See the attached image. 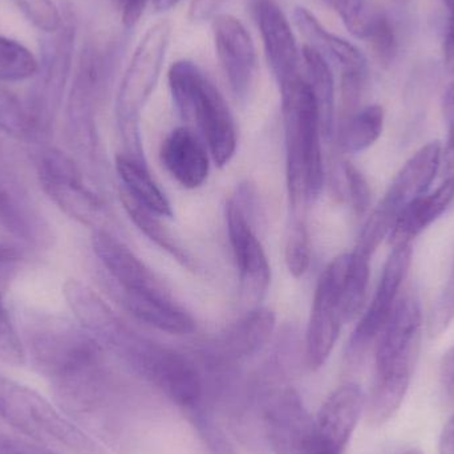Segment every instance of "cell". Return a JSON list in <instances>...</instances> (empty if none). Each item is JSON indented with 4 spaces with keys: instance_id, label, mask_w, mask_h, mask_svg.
Returning a JSON list of instances; mask_svg holds the SVG:
<instances>
[{
    "instance_id": "obj_1",
    "label": "cell",
    "mask_w": 454,
    "mask_h": 454,
    "mask_svg": "<svg viewBox=\"0 0 454 454\" xmlns=\"http://www.w3.org/2000/svg\"><path fill=\"white\" fill-rule=\"evenodd\" d=\"M421 331L423 312L418 296H399L376 344L375 379L364 405L373 426H383L402 407L418 363Z\"/></svg>"
},
{
    "instance_id": "obj_2",
    "label": "cell",
    "mask_w": 454,
    "mask_h": 454,
    "mask_svg": "<svg viewBox=\"0 0 454 454\" xmlns=\"http://www.w3.org/2000/svg\"><path fill=\"white\" fill-rule=\"evenodd\" d=\"M285 119L287 186L294 212L314 201L325 186L322 122L311 88L304 77L280 88Z\"/></svg>"
},
{
    "instance_id": "obj_3",
    "label": "cell",
    "mask_w": 454,
    "mask_h": 454,
    "mask_svg": "<svg viewBox=\"0 0 454 454\" xmlns=\"http://www.w3.org/2000/svg\"><path fill=\"white\" fill-rule=\"evenodd\" d=\"M0 419L52 450L72 454H109L68 415L34 389L0 375Z\"/></svg>"
},
{
    "instance_id": "obj_4",
    "label": "cell",
    "mask_w": 454,
    "mask_h": 454,
    "mask_svg": "<svg viewBox=\"0 0 454 454\" xmlns=\"http://www.w3.org/2000/svg\"><path fill=\"white\" fill-rule=\"evenodd\" d=\"M168 80L181 117L196 122L213 161L225 167L237 151V129L225 98L193 61H176Z\"/></svg>"
},
{
    "instance_id": "obj_5",
    "label": "cell",
    "mask_w": 454,
    "mask_h": 454,
    "mask_svg": "<svg viewBox=\"0 0 454 454\" xmlns=\"http://www.w3.org/2000/svg\"><path fill=\"white\" fill-rule=\"evenodd\" d=\"M116 349L146 380L188 413L207 404L205 375L185 355L133 333Z\"/></svg>"
},
{
    "instance_id": "obj_6",
    "label": "cell",
    "mask_w": 454,
    "mask_h": 454,
    "mask_svg": "<svg viewBox=\"0 0 454 454\" xmlns=\"http://www.w3.org/2000/svg\"><path fill=\"white\" fill-rule=\"evenodd\" d=\"M349 263L351 253L336 256L317 282L306 333V363L311 371L325 364L346 325L341 301Z\"/></svg>"
},
{
    "instance_id": "obj_7",
    "label": "cell",
    "mask_w": 454,
    "mask_h": 454,
    "mask_svg": "<svg viewBox=\"0 0 454 454\" xmlns=\"http://www.w3.org/2000/svg\"><path fill=\"white\" fill-rule=\"evenodd\" d=\"M170 35L172 26L169 21L153 24L138 42L122 77L119 109L132 137H138V116L159 82L169 48Z\"/></svg>"
},
{
    "instance_id": "obj_8",
    "label": "cell",
    "mask_w": 454,
    "mask_h": 454,
    "mask_svg": "<svg viewBox=\"0 0 454 454\" xmlns=\"http://www.w3.org/2000/svg\"><path fill=\"white\" fill-rule=\"evenodd\" d=\"M442 146L432 141L421 146L397 173L378 207L364 225L376 235L387 238L397 215L408 204L423 196L431 188L442 167Z\"/></svg>"
},
{
    "instance_id": "obj_9",
    "label": "cell",
    "mask_w": 454,
    "mask_h": 454,
    "mask_svg": "<svg viewBox=\"0 0 454 454\" xmlns=\"http://www.w3.org/2000/svg\"><path fill=\"white\" fill-rule=\"evenodd\" d=\"M412 243L392 247L370 306L357 323L348 344V357L356 362L378 340L399 299L403 283L412 263Z\"/></svg>"
},
{
    "instance_id": "obj_10",
    "label": "cell",
    "mask_w": 454,
    "mask_h": 454,
    "mask_svg": "<svg viewBox=\"0 0 454 454\" xmlns=\"http://www.w3.org/2000/svg\"><path fill=\"white\" fill-rule=\"evenodd\" d=\"M251 213L239 196L227 204V231L240 275V290L247 303L262 301L271 283V267L250 223Z\"/></svg>"
},
{
    "instance_id": "obj_11",
    "label": "cell",
    "mask_w": 454,
    "mask_h": 454,
    "mask_svg": "<svg viewBox=\"0 0 454 454\" xmlns=\"http://www.w3.org/2000/svg\"><path fill=\"white\" fill-rule=\"evenodd\" d=\"M365 397L357 384L336 388L323 403L314 419L311 454H343L364 411Z\"/></svg>"
},
{
    "instance_id": "obj_12",
    "label": "cell",
    "mask_w": 454,
    "mask_h": 454,
    "mask_svg": "<svg viewBox=\"0 0 454 454\" xmlns=\"http://www.w3.org/2000/svg\"><path fill=\"white\" fill-rule=\"evenodd\" d=\"M253 12L261 32L270 68L279 88L301 79V53L290 21L277 0H253Z\"/></svg>"
},
{
    "instance_id": "obj_13",
    "label": "cell",
    "mask_w": 454,
    "mask_h": 454,
    "mask_svg": "<svg viewBox=\"0 0 454 454\" xmlns=\"http://www.w3.org/2000/svg\"><path fill=\"white\" fill-rule=\"evenodd\" d=\"M215 51L232 93L245 98L255 74V48L245 24L229 13L213 19Z\"/></svg>"
},
{
    "instance_id": "obj_14",
    "label": "cell",
    "mask_w": 454,
    "mask_h": 454,
    "mask_svg": "<svg viewBox=\"0 0 454 454\" xmlns=\"http://www.w3.org/2000/svg\"><path fill=\"white\" fill-rule=\"evenodd\" d=\"M274 330L275 314L271 309L262 307L253 309L205 347V362L232 365L263 348Z\"/></svg>"
},
{
    "instance_id": "obj_15",
    "label": "cell",
    "mask_w": 454,
    "mask_h": 454,
    "mask_svg": "<svg viewBox=\"0 0 454 454\" xmlns=\"http://www.w3.org/2000/svg\"><path fill=\"white\" fill-rule=\"evenodd\" d=\"M161 161L168 172L186 189L204 185L209 176V154L199 136L186 127L173 130L162 143Z\"/></svg>"
},
{
    "instance_id": "obj_16",
    "label": "cell",
    "mask_w": 454,
    "mask_h": 454,
    "mask_svg": "<svg viewBox=\"0 0 454 454\" xmlns=\"http://www.w3.org/2000/svg\"><path fill=\"white\" fill-rule=\"evenodd\" d=\"M93 250L106 271L124 291H151L167 293L153 272L114 235L96 231Z\"/></svg>"
},
{
    "instance_id": "obj_17",
    "label": "cell",
    "mask_w": 454,
    "mask_h": 454,
    "mask_svg": "<svg viewBox=\"0 0 454 454\" xmlns=\"http://www.w3.org/2000/svg\"><path fill=\"white\" fill-rule=\"evenodd\" d=\"M454 202V173L436 191L427 192L402 210L388 235L392 247L412 243L424 230L434 225Z\"/></svg>"
},
{
    "instance_id": "obj_18",
    "label": "cell",
    "mask_w": 454,
    "mask_h": 454,
    "mask_svg": "<svg viewBox=\"0 0 454 454\" xmlns=\"http://www.w3.org/2000/svg\"><path fill=\"white\" fill-rule=\"evenodd\" d=\"M294 20L307 40V45L315 48L325 58L333 59L340 67L341 74H368L364 53L348 40L331 34L307 8L296 7Z\"/></svg>"
},
{
    "instance_id": "obj_19",
    "label": "cell",
    "mask_w": 454,
    "mask_h": 454,
    "mask_svg": "<svg viewBox=\"0 0 454 454\" xmlns=\"http://www.w3.org/2000/svg\"><path fill=\"white\" fill-rule=\"evenodd\" d=\"M124 301L136 319L162 333L189 335L196 331L193 317L172 301L168 293L124 291Z\"/></svg>"
},
{
    "instance_id": "obj_20",
    "label": "cell",
    "mask_w": 454,
    "mask_h": 454,
    "mask_svg": "<svg viewBox=\"0 0 454 454\" xmlns=\"http://www.w3.org/2000/svg\"><path fill=\"white\" fill-rule=\"evenodd\" d=\"M44 175L51 194L58 196L60 204L68 207L72 215L90 223L100 212V202L85 191L76 168L68 160L59 156L48 160Z\"/></svg>"
},
{
    "instance_id": "obj_21",
    "label": "cell",
    "mask_w": 454,
    "mask_h": 454,
    "mask_svg": "<svg viewBox=\"0 0 454 454\" xmlns=\"http://www.w3.org/2000/svg\"><path fill=\"white\" fill-rule=\"evenodd\" d=\"M116 169L125 186V193L136 202L160 217H172V207L162 193L145 165L136 157L120 154L116 159Z\"/></svg>"
},
{
    "instance_id": "obj_22",
    "label": "cell",
    "mask_w": 454,
    "mask_h": 454,
    "mask_svg": "<svg viewBox=\"0 0 454 454\" xmlns=\"http://www.w3.org/2000/svg\"><path fill=\"white\" fill-rule=\"evenodd\" d=\"M301 56L306 67L304 80L311 88L319 108L323 136L330 138L335 127V82L333 71L327 59L309 45H304Z\"/></svg>"
},
{
    "instance_id": "obj_23",
    "label": "cell",
    "mask_w": 454,
    "mask_h": 454,
    "mask_svg": "<svg viewBox=\"0 0 454 454\" xmlns=\"http://www.w3.org/2000/svg\"><path fill=\"white\" fill-rule=\"evenodd\" d=\"M383 128L384 109L378 104L365 106L341 121L339 143L347 153H360L380 138Z\"/></svg>"
},
{
    "instance_id": "obj_24",
    "label": "cell",
    "mask_w": 454,
    "mask_h": 454,
    "mask_svg": "<svg viewBox=\"0 0 454 454\" xmlns=\"http://www.w3.org/2000/svg\"><path fill=\"white\" fill-rule=\"evenodd\" d=\"M121 201L130 220L152 242L156 243L162 250L168 251L170 255L175 256L184 266H193V261H192L188 251L183 248L180 242L173 237L172 232L165 227L164 223L160 220V215H154L153 212L136 202L125 192H122Z\"/></svg>"
},
{
    "instance_id": "obj_25",
    "label": "cell",
    "mask_w": 454,
    "mask_h": 454,
    "mask_svg": "<svg viewBox=\"0 0 454 454\" xmlns=\"http://www.w3.org/2000/svg\"><path fill=\"white\" fill-rule=\"evenodd\" d=\"M370 256L354 250L351 253V263H349L348 275H347L346 286L343 291L344 323L352 322L359 317L367 296L368 282H370Z\"/></svg>"
},
{
    "instance_id": "obj_26",
    "label": "cell",
    "mask_w": 454,
    "mask_h": 454,
    "mask_svg": "<svg viewBox=\"0 0 454 454\" xmlns=\"http://www.w3.org/2000/svg\"><path fill=\"white\" fill-rule=\"evenodd\" d=\"M39 71L34 53L16 40L0 36V82H19Z\"/></svg>"
},
{
    "instance_id": "obj_27",
    "label": "cell",
    "mask_w": 454,
    "mask_h": 454,
    "mask_svg": "<svg viewBox=\"0 0 454 454\" xmlns=\"http://www.w3.org/2000/svg\"><path fill=\"white\" fill-rule=\"evenodd\" d=\"M364 40H368L380 64L389 66L395 60L397 53V37L394 24L388 16L375 12Z\"/></svg>"
},
{
    "instance_id": "obj_28",
    "label": "cell",
    "mask_w": 454,
    "mask_h": 454,
    "mask_svg": "<svg viewBox=\"0 0 454 454\" xmlns=\"http://www.w3.org/2000/svg\"><path fill=\"white\" fill-rule=\"evenodd\" d=\"M309 232L301 221H294L286 239L285 258L288 271L294 278H301L306 274L309 266Z\"/></svg>"
},
{
    "instance_id": "obj_29",
    "label": "cell",
    "mask_w": 454,
    "mask_h": 454,
    "mask_svg": "<svg viewBox=\"0 0 454 454\" xmlns=\"http://www.w3.org/2000/svg\"><path fill=\"white\" fill-rule=\"evenodd\" d=\"M340 16L341 21L354 36L365 39L375 11L371 10L365 0H325Z\"/></svg>"
},
{
    "instance_id": "obj_30",
    "label": "cell",
    "mask_w": 454,
    "mask_h": 454,
    "mask_svg": "<svg viewBox=\"0 0 454 454\" xmlns=\"http://www.w3.org/2000/svg\"><path fill=\"white\" fill-rule=\"evenodd\" d=\"M454 320V261L450 277L436 301L432 307L428 319V333L431 338H439L450 328Z\"/></svg>"
},
{
    "instance_id": "obj_31",
    "label": "cell",
    "mask_w": 454,
    "mask_h": 454,
    "mask_svg": "<svg viewBox=\"0 0 454 454\" xmlns=\"http://www.w3.org/2000/svg\"><path fill=\"white\" fill-rule=\"evenodd\" d=\"M344 180H346L347 197L352 210L357 217H363L370 209L371 188L363 173L351 162H344Z\"/></svg>"
},
{
    "instance_id": "obj_32",
    "label": "cell",
    "mask_w": 454,
    "mask_h": 454,
    "mask_svg": "<svg viewBox=\"0 0 454 454\" xmlns=\"http://www.w3.org/2000/svg\"><path fill=\"white\" fill-rule=\"evenodd\" d=\"M24 15L37 28L55 32L60 28L61 16L52 0H15Z\"/></svg>"
},
{
    "instance_id": "obj_33",
    "label": "cell",
    "mask_w": 454,
    "mask_h": 454,
    "mask_svg": "<svg viewBox=\"0 0 454 454\" xmlns=\"http://www.w3.org/2000/svg\"><path fill=\"white\" fill-rule=\"evenodd\" d=\"M0 359L12 365H20L24 362L23 344L2 301H0Z\"/></svg>"
},
{
    "instance_id": "obj_34",
    "label": "cell",
    "mask_w": 454,
    "mask_h": 454,
    "mask_svg": "<svg viewBox=\"0 0 454 454\" xmlns=\"http://www.w3.org/2000/svg\"><path fill=\"white\" fill-rule=\"evenodd\" d=\"M442 116L447 125V160L454 161V82L448 85L442 98Z\"/></svg>"
},
{
    "instance_id": "obj_35",
    "label": "cell",
    "mask_w": 454,
    "mask_h": 454,
    "mask_svg": "<svg viewBox=\"0 0 454 454\" xmlns=\"http://www.w3.org/2000/svg\"><path fill=\"white\" fill-rule=\"evenodd\" d=\"M440 386L448 404H454V344L445 352L440 364Z\"/></svg>"
},
{
    "instance_id": "obj_36",
    "label": "cell",
    "mask_w": 454,
    "mask_h": 454,
    "mask_svg": "<svg viewBox=\"0 0 454 454\" xmlns=\"http://www.w3.org/2000/svg\"><path fill=\"white\" fill-rule=\"evenodd\" d=\"M227 0H192L189 18L196 23L213 20L220 15V10Z\"/></svg>"
},
{
    "instance_id": "obj_37",
    "label": "cell",
    "mask_w": 454,
    "mask_h": 454,
    "mask_svg": "<svg viewBox=\"0 0 454 454\" xmlns=\"http://www.w3.org/2000/svg\"><path fill=\"white\" fill-rule=\"evenodd\" d=\"M148 0H117L116 5L121 11L122 23L132 28L140 21Z\"/></svg>"
},
{
    "instance_id": "obj_38",
    "label": "cell",
    "mask_w": 454,
    "mask_h": 454,
    "mask_svg": "<svg viewBox=\"0 0 454 454\" xmlns=\"http://www.w3.org/2000/svg\"><path fill=\"white\" fill-rule=\"evenodd\" d=\"M444 66L447 71H450V74H454V15H450L447 32H445Z\"/></svg>"
},
{
    "instance_id": "obj_39",
    "label": "cell",
    "mask_w": 454,
    "mask_h": 454,
    "mask_svg": "<svg viewBox=\"0 0 454 454\" xmlns=\"http://www.w3.org/2000/svg\"><path fill=\"white\" fill-rule=\"evenodd\" d=\"M440 454H454V415L442 428L440 436Z\"/></svg>"
},
{
    "instance_id": "obj_40",
    "label": "cell",
    "mask_w": 454,
    "mask_h": 454,
    "mask_svg": "<svg viewBox=\"0 0 454 454\" xmlns=\"http://www.w3.org/2000/svg\"><path fill=\"white\" fill-rule=\"evenodd\" d=\"M153 2L154 10L157 12H165L169 11L170 8L176 7L181 0H152Z\"/></svg>"
},
{
    "instance_id": "obj_41",
    "label": "cell",
    "mask_w": 454,
    "mask_h": 454,
    "mask_svg": "<svg viewBox=\"0 0 454 454\" xmlns=\"http://www.w3.org/2000/svg\"><path fill=\"white\" fill-rule=\"evenodd\" d=\"M402 454H424L423 452H421V450H404V452H403Z\"/></svg>"
},
{
    "instance_id": "obj_42",
    "label": "cell",
    "mask_w": 454,
    "mask_h": 454,
    "mask_svg": "<svg viewBox=\"0 0 454 454\" xmlns=\"http://www.w3.org/2000/svg\"><path fill=\"white\" fill-rule=\"evenodd\" d=\"M114 3H117V0H114Z\"/></svg>"
}]
</instances>
